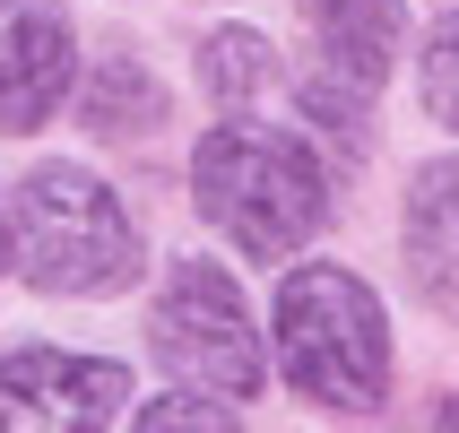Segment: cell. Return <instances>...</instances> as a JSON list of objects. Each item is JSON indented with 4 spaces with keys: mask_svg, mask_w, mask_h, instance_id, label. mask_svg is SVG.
Returning a JSON list of instances; mask_svg holds the SVG:
<instances>
[{
    "mask_svg": "<svg viewBox=\"0 0 459 433\" xmlns=\"http://www.w3.org/2000/svg\"><path fill=\"white\" fill-rule=\"evenodd\" d=\"M191 191H200V217L252 260H286L330 217V174L312 165V148L295 130H260V122L208 130L191 156Z\"/></svg>",
    "mask_w": 459,
    "mask_h": 433,
    "instance_id": "obj_1",
    "label": "cell"
},
{
    "mask_svg": "<svg viewBox=\"0 0 459 433\" xmlns=\"http://www.w3.org/2000/svg\"><path fill=\"white\" fill-rule=\"evenodd\" d=\"M260 78H269V35H252V26H217V35L200 44V87L226 104V113L252 96Z\"/></svg>",
    "mask_w": 459,
    "mask_h": 433,
    "instance_id": "obj_10",
    "label": "cell"
},
{
    "mask_svg": "<svg viewBox=\"0 0 459 433\" xmlns=\"http://www.w3.org/2000/svg\"><path fill=\"white\" fill-rule=\"evenodd\" d=\"M78 113H87V130H148L156 113H165V96H156V78L139 70L130 52H113V61L96 70V87H87Z\"/></svg>",
    "mask_w": 459,
    "mask_h": 433,
    "instance_id": "obj_9",
    "label": "cell"
},
{
    "mask_svg": "<svg viewBox=\"0 0 459 433\" xmlns=\"http://www.w3.org/2000/svg\"><path fill=\"white\" fill-rule=\"evenodd\" d=\"M425 113L442 130H459V9L434 26V44H425Z\"/></svg>",
    "mask_w": 459,
    "mask_h": 433,
    "instance_id": "obj_11",
    "label": "cell"
},
{
    "mask_svg": "<svg viewBox=\"0 0 459 433\" xmlns=\"http://www.w3.org/2000/svg\"><path fill=\"white\" fill-rule=\"evenodd\" d=\"M278 364H286V382L304 390V399L364 416L390 390L382 295L356 269H330V260L286 269V286H278Z\"/></svg>",
    "mask_w": 459,
    "mask_h": 433,
    "instance_id": "obj_2",
    "label": "cell"
},
{
    "mask_svg": "<svg viewBox=\"0 0 459 433\" xmlns=\"http://www.w3.org/2000/svg\"><path fill=\"white\" fill-rule=\"evenodd\" d=\"M0 269H9V226H0Z\"/></svg>",
    "mask_w": 459,
    "mask_h": 433,
    "instance_id": "obj_13",
    "label": "cell"
},
{
    "mask_svg": "<svg viewBox=\"0 0 459 433\" xmlns=\"http://www.w3.org/2000/svg\"><path fill=\"white\" fill-rule=\"evenodd\" d=\"M130 433H234V416L217 408V399H191V390H174V399H148Z\"/></svg>",
    "mask_w": 459,
    "mask_h": 433,
    "instance_id": "obj_12",
    "label": "cell"
},
{
    "mask_svg": "<svg viewBox=\"0 0 459 433\" xmlns=\"http://www.w3.org/2000/svg\"><path fill=\"white\" fill-rule=\"evenodd\" d=\"M312 26H321V61H330L338 87L373 96L399 61V0H304Z\"/></svg>",
    "mask_w": 459,
    "mask_h": 433,
    "instance_id": "obj_8",
    "label": "cell"
},
{
    "mask_svg": "<svg viewBox=\"0 0 459 433\" xmlns=\"http://www.w3.org/2000/svg\"><path fill=\"white\" fill-rule=\"evenodd\" d=\"M122 399L130 373L113 356H70V347L0 356V433H104Z\"/></svg>",
    "mask_w": 459,
    "mask_h": 433,
    "instance_id": "obj_5",
    "label": "cell"
},
{
    "mask_svg": "<svg viewBox=\"0 0 459 433\" xmlns=\"http://www.w3.org/2000/svg\"><path fill=\"white\" fill-rule=\"evenodd\" d=\"M26 278L44 295H113L139 278V226L87 165H35L18 191Z\"/></svg>",
    "mask_w": 459,
    "mask_h": 433,
    "instance_id": "obj_3",
    "label": "cell"
},
{
    "mask_svg": "<svg viewBox=\"0 0 459 433\" xmlns=\"http://www.w3.org/2000/svg\"><path fill=\"white\" fill-rule=\"evenodd\" d=\"M61 87H70V18L61 9H18L9 18V35H0V130L18 139V130H35L61 104Z\"/></svg>",
    "mask_w": 459,
    "mask_h": 433,
    "instance_id": "obj_6",
    "label": "cell"
},
{
    "mask_svg": "<svg viewBox=\"0 0 459 433\" xmlns=\"http://www.w3.org/2000/svg\"><path fill=\"white\" fill-rule=\"evenodd\" d=\"M148 330H156L165 373H174L182 390H200V399H252L260 373H269L252 312H243V295H234V278L217 260H174Z\"/></svg>",
    "mask_w": 459,
    "mask_h": 433,
    "instance_id": "obj_4",
    "label": "cell"
},
{
    "mask_svg": "<svg viewBox=\"0 0 459 433\" xmlns=\"http://www.w3.org/2000/svg\"><path fill=\"white\" fill-rule=\"evenodd\" d=\"M408 278L442 321H459V156H434L408 191Z\"/></svg>",
    "mask_w": 459,
    "mask_h": 433,
    "instance_id": "obj_7",
    "label": "cell"
}]
</instances>
